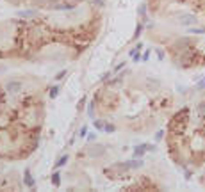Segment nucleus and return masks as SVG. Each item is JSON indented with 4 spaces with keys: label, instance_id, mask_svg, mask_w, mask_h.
<instances>
[{
    "label": "nucleus",
    "instance_id": "nucleus-3",
    "mask_svg": "<svg viewBox=\"0 0 205 192\" xmlns=\"http://www.w3.org/2000/svg\"><path fill=\"white\" fill-rule=\"evenodd\" d=\"M178 23H180L182 27L194 25V23H196V16H194V14H182V16H178Z\"/></svg>",
    "mask_w": 205,
    "mask_h": 192
},
{
    "label": "nucleus",
    "instance_id": "nucleus-21",
    "mask_svg": "<svg viewBox=\"0 0 205 192\" xmlns=\"http://www.w3.org/2000/svg\"><path fill=\"white\" fill-rule=\"evenodd\" d=\"M141 34V25H137V28H136V37Z\"/></svg>",
    "mask_w": 205,
    "mask_h": 192
},
{
    "label": "nucleus",
    "instance_id": "nucleus-22",
    "mask_svg": "<svg viewBox=\"0 0 205 192\" xmlns=\"http://www.w3.org/2000/svg\"><path fill=\"white\" fill-rule=\"evenodd\" d=\"M64 75H66V71H61V73H57V77H56V78H63Z\"/></svg>",
    "mask_w": 205,
    "mask_h": 192
},
{
    "label": "nucleus",
    "instance_id": "nucleus-7",
    "mask_svg": "<svg viewBox=\"0 0 205 192\" xmlns=\"http://www.w3.org/2000/svg\"><path fill=\"white\" fill-rule=\"evenodd\" d=\"M146 149H148V146H146V144H141V146H137V148L134 149V156H136V158H137V156H143Z\"/></svg>",
    "mask_w": 205,
    "mask_h": 192
},
{
    "label": "nucleus",
    "instance_id": "nucleus-20",
    "mask_svg": "<svg viewBox=\"0 0 205 192\" xmlns=\"http://www.w3.org/2000/svg\"><path fill=\"white\" fill-rule=\"evenodd\" d=\"M163 134H164V132H157V135H155L157 141H161V139H163Z\"/></svg>",
    "mask_w": 205,
    "mask_h": 192
},
{
    "label": "nucleus",
    "instance_id": "nucleus-11",
    "mask_svg": "<svg viewBox=\"0 0 205 192\" xmlns=\"http://www.w3.org/2000/svg\"><path fill=\"white\" fill-rule=\"evenodd\" d=\"M18 16H23V18H34L36 13H34V11H25V13L21 11V13H18Z\"/></svg>",
    "mask_w": 205,
    "mask_h": 192
},
{
    "label": "nucleus",
    "instance_id": "nucleus-23",
    "mask_svg": "<svg viewBox=\"0 0 205 192\" xmlns=\"http://www.w3.org/2000/svg\"><path fill=\"white\" fill-rule=\"evenodd\" d=\"M77 2H78V0H77Z\"/></svg>",
    "mask_w": 205,
    "mask_h": 192
},
{
    "label": "nucleus",
    "instance_id": "nucleus-4",
    "mask_svg": "<svg viewBox=\"0 0 205 192\" xmlns=\"http://www.w3.org/2000/svg\"><path fill=\"white\" fill-rule=\"evenodd\" d=\"M21 87H23L21 82H16V80H14V82H7L6 84V91L9 92V94H16V92L21 91Z\"/></svg>",
    "mask_w": 205,
    "mask_h": 192
},
{
    "label": "nucleus",
    "instance_id": "nucleus-15",
    "mask_svg": "<svg viewBox=\"0 0 205 192\" xmlns=\"http://www.w3.org/2000/svg\"><path fill=\"white\" fill-rule=\"evenodd\" d=\"M6 92L7 91H2V89H0V105H2V103H6Z\"/></svg>",
    "mask_w": 205,
    "mask_h": 192
},
{
    "label": "nucleus",
    "instance_id": "nucleus-6",
    "mask_svg": "<svg viewBox=\"0 0 205 192\" xmlns=\"http://www.w3.org/2000/svg\"><path fill=\"white\" fill-rule=\"evenodd\" d=\"M23 183L27 185V187H34V178H32V174H30L29 169L23 173Z\"/></svg>",
    "mask_w": 205,
    "mask_h": 192
},
{
    "label": "nucleus",
    "instance_id": "nucleus-14",
    "mask_svg": "<svg viewBox=\"0 0 205 192\" xmlns=\"http://www.w3.org/2000/svg\"><path fill=\"white\" fill-rule=\"evenodd\" d=\"M137 11H139V14H141V16H145V14H146V13H145V11H146V4L143 2L141 6H139V9H137Z\"/></svg>",
    "mask_w": 205,
    "mask_h": 192
},
{
    "label": "nucleus",
    "instance_id": "nucleus-5",
    "mask_svg": "<svg viewBox=\"0 0 205 192\" xmlns=\"http://www.w3.org/2000/svg\"><path fill=\"white\" fill-rule=\"evenodd\" d=\"M87 151H89V155L91 156H102L104 153H105V146H102V144H95V146H91Z\"/></svg>",
    "mask_w": 205,
    "mask_h": 192
},
{
    "label": "nucleus",
    "instance_id": "nucleus-1",
    "mask_svg": "<svg viewBox=\"0 0 205 192\" xmlns=\"http://www.w3.org/2000/svg\"><path fill=\"white\" fill-rule=\"evenodd\" d=\"M187 121H189V110L184 109L182 112H178L173 116V119L170 121V134L171 135H180L187 126Z\"/></svg>",
    "mask_w": 205,
    "mask_h": 192
},
{
    "label": "nucleus",
    "instance_id": "nucleus-9",
    "mask_svg": "<svg viewBox=\"0 0 205 192\" xmlns=\"http://www.w3.org/2000/svg\"><path fill=\"white\" fill-rule=\"evenodd\" d=\"M52 183L56 185V187L61 185V176H59V173H54V174H52Z\"/></svg>",
    "mask_w": 205,
    "mask_h": 192
},
{
    "label": "nucleus",
    "instance_id": "nucleus-8",
    "mask_svg": "<svg viewBox=\"0 0 205 192\" xmlns=\"http://www.w3.org/2000/svg\"><path fill=\"white\" fill-rule=\"evenodd\" d=\"M196 110H198V116H200V117H205V101L198 103V107H196Z\"/></svg>",
    "mask_w": 205,
    "mask_h": 192
},
{
    "label": "nucleus",
    "instance_id": "nucleus-16",
    "mask_svg": "<svg viewBox=\"0 0 205 192\" xmlns=\"http://www.w3.org/2000/svg\"><path fill=\"white\" fill-rule=\"evenodd\" d=\"M196 89H200V91H202V89H205V77H203V78H202V80L198 82V85H196Z\"/></svg>",
    "mask_w": 205,
    "mask_h": 192
},
{
    "label": "nucleus",
    "instance_id": "nucleus-19",
    "mask_svg": "<svg viewBox=\"0 0 205 192\" xmlns=\"http://www.w3.org/2000/svg\"><path fill=\"white\" fill-rule=\"evenodd\" d=\"M87 141H89V142H93V141H96V137H95L93 134H89V135H87Z\"/></svg>",
    "mask_w": 205,
    "mask_h": 192
},
{
    "label": "nucleus",
    "instance_id": "nucleus-10",
    "mask_svg": "<svg viewBox=\"0 0 205 192\" xmlns=\"http://www.w3.org/2000/svg\"><path fill=\"white\" fill-rule=\"evenodd\" d=\"M68 162V155H64V156H61V158H59V160H57V164H56V169L57 167H63L64 164Z\"/></svg>",
    "mask_w": 205,
    "mask_h": 192
},
{
    "label": "nucleus",
    "instance_id": "nucleus-12",
    "mask_svg": "<svg viewBox=\"0 0 205 192\" xmlns=\"http://www.w3.org/2000/svg\"><path fill=\"white\" fill-rule=\"evenodd\" d=\"M191 34H205V27H198V28H189Z\"/></svg>",
    "mask_w": 205,
    "mask_h": 192
},
{
    "label": "nucleus",
    "instance_id": "nucleus-13",
    "mask_svg": "<svg viewBox=\"0 0 205 192\" xmlns=\"http://www.w3.org/2000/svg\"><path fill=\"white\" fill-rule=\"evenodd\" d=\"M57 94H59V87L56 85V87H52V89H50V98L54 100V98L57 96Z\"/></svg>",
    "mask_w": 205,
    "mask_h": 192
},
{
    "label": "nucleus",
    "instance_id": "nucleus-17",
    "mask_svg": "<svg viewBox=\"0 0 205 192\" xmlns=\"http://www.w3.org/2000/svg\"><path fill=\"white\" fill-rule=\"evenodd\" d=\"M104 128H105V132H114V130H116V128H114V125H109V123H107V125H104Z\"/></svg>",
    "mask_w": 205,
    "mask_h": 192
},
{
    "label": "nucleus",
    "instance_id": "nucleus-18",
    "mask_svg": "<svg viewBox=\"0 0 205 192\" xmlns=\"http://www.w3.org/2000/svg\"><path fill=\"white\" fill-rule=\"evenodd\" d=\"M95 128H104V123H102V121H95Z\"/></svg>",
    "mask_w": 205,
    "mask_h": 192
},
{
    "label": "nucleus",
    "instance_id": "nucleus-2",
    "mask_svg": "<svg viewBox=\"0 0 205 192\" xmlns=\"http://www.w3.org/2000/svg\"><path fill=\"white\" fill-rule=\"evenodd\" d=\"M114 167H116V169H120V171H128V169H139V167H143V162H141V160H130V162L116 164Z\"/></svg>",
    "mask_w": 205,
    "mask_h": 192
}]
</instances>
